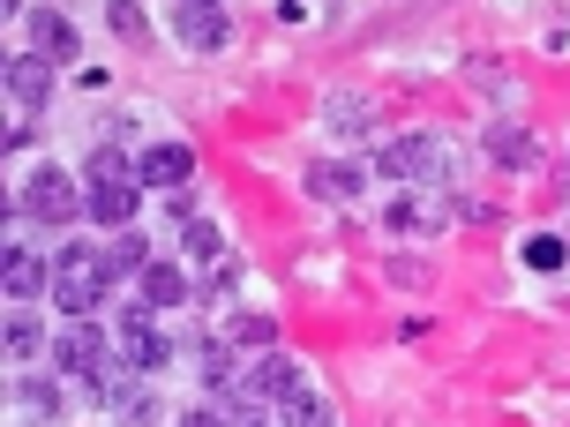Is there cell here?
<instances>
[{
	"label": "cell",
	"mask_w": 570,
	"mask_h": 427,
	"mask_svg": "<svg viewBox=\"0 0 570 427\" xmlns=\"http://www.w3.org/2000/svg\"><path fill=\"white\" fill-rule=\"evenodd\" d=\"M106 248H83V240H68L60 248V262H53V300H60V315L68 322H90V315L106 308Z\"/></svg>",
	"instance_id": "1"
},
{
	"label": "cell",
	"mask_w": 570,
	"mask_h": 427,
	"mask_svg": "<svg viewBox=\"0 0 570 427\" xmlns=\"http://www.w3.org/2000/svg\"><path fill=\"white\" fill-rule=\"evenodd\" d=\"M16 210H23L30 226H76V218L90 210V196H76V180H68L60 166H38V172L23 180V196H16Z\"/></svg>",
	"instance_id": "2"
},
{
	"label": "cell",
	"mask_w": 570,
	"mask_h": 427,
	"mask_svg": "<svg viewBox=\"0 0 570 427\" xmlns=\"http://www.w3.org/2000/svg\"><path fill=\"white\" fill-rule=\"evenodd\" d=\"M53 368L83 375V383H106V375H114V338H106L98 322H60L53 330Z\"/></svg>",
	"instance_id": "3"
},
{
	"label": "cell",
	"mask_w": 570,
	"mask_h": 427,
	"mask_svg": "<svg viewBox=\"0 0 570 427\" xmlns=\"http://www.w3.org/2000/svg\"><path fill=\"white\" fill-rule=\"evenodd\" d=\"M173 38H180L188 53H218V46L233 38V16L210 8V0H180V8H173Z\"/></svg>",
	"instance_id": "4"
},
{
	"label": "cell",
	"mask_w": 570,
	"mask_h": 427,
	"mask_svg": "<svg viewBox=\"0 0 570 427\" xmlns=\"http://www.w3.org/2000/svg\"><path fill=\"white\" fill-rule=\"evenodd\" d=\"M136 180L142 188H166V196H188V180H196V150L188 142H150L136 158Z\"/></svg>",
	"instance_id": "5"
},
{
	"label": "cell",
	"mask_w": 570,
	"mask_h": 427,
	"mask_svg": "<svg viewBox=\"0 0 570 427\" xmlns=\"http://www.w3.org/2000/svg\"><path fill=\"white\" fill-rule=\"evenodd\" d=\"M481 150L503 172H541V136H533V128H518V120H488V128H481Z\"/></svg>",
	"instance_id": "6"
},
{
	"label": "cell",
	"mask_w": 570,
	"mask_h": 427,
	"mask_svg": "<svg viewBox=\"0 0 570 427\" xmlns=\"http://www.w3.org/2000/svg\"><path fill=\"white\" fill-rule=\"evenodd\" d=\"M136 202H142V180H90V226H114V232H128L136 226Z\"/></svg>",
	"instance_id": "7"
},
{
	"label": "cell",
	"mask_w": 570,
	"mask_h": 427,
	"mask_svg": "<svg viewBox=\"0 0 570 427\" xmlns=\"http://www.w3.org/2000/svg\"><path fill=\"white\" fill-rule=\"evenodd\" d=\"M301 180H308L315 202H361V188H368V166H353V158H323V166H308Z\"/></svg>",
	"instance_id": "8"
},
{
	"label": "cell",
	"mask_w": 570,
	"mask_h": 427,
	"mask_svg": "<svg viewBox=\"0 0 570 427\" xmlns=\"http://www.w3.org/2000/svg\"><path fill=\"white\" fill-rule=\"evenodd\" d=\"M435 158H443V142H435V136H399L375 166L391 172V180H435V172H443Z\"/></svg>",
	"instance_id": "9"
},
{
	"label": "cell",
	"mask_w": 570,
	"mask_h": 427,
	"mask_svg": "<svg viewBox=\"0 0 570 427\" xmlns=\"http://www.w3.org/2000/svg\"><path fill=\"white\" fill-rule=\"evenodd\" d=\"M30 53L68 68V60H76V23H68L60 8H30Z\"/></svg>",
	"instance_id": "10"
},
{
	"label": "cell",
	"mask_w": 570,
	"mask_h": 427,
	"mask_svg": "<svg viewBox=\"0 0 570 427\" xmlns=\"http://www.w3.org/2000/svg\"><path fill=\"white\" fill-rule=\"evenodd\" d=\"M8 98H16L23 113H38V106L53 98V60H38V53H16V60H8Z\"/></svg>",
	"instance_id": "11"
},
{
	"label": "cell",
	"mask_w": 570,
	"mask_h": 427,
	"mask_svg": "<svg viewBox=\"0 0 570 427\" xmlns=\"http://www.w3.org/2000/svg\"><path fill=\"white\" fill-rule=\"evenodd\" d=\"M142 270H150V240H142L136 226H128V232H114V240H106V278H114V285H128V278H142Z\"/></svg>",
	"instance_id": "12"
},
{
	"label": "cell",
	"mask_w": 570,
	"mask_h": 427,
	"mask_svg": "<svg viewBox=\"0 0 570 427\" xmlns=\"http://www.w3.org/2000/svg\"><path fill=\"white\" fill-rule=\"evenodd\" d=\"M38 292H53V270L30 248H8V300H38Z\"/></svg>",
	"instance_id": "13"
},
{
	"label": "cell",
	"mask_w": 570,
	"mask_h": 427,
	"mask_svg": "<svg viewBox=\"0 0 570 427\" xmlns=\"http://www.w3.org/2000/svg\"><path fill=\"white\" fill-rule=\"evenodd\" d=\"M188 292H196V285H188L180 262H150V270H142V300H150V308H180Z\"/></svg>",
	"instance_id": "14"
},
{
	"label": "cell",
	"mask_w": 570,
	"mask_h": 427,
	"mask_svg": "<svg viewBox=\"0 0 570 427\" xmlns=\"http://www.w3.org/2000/svg\"><path fill=\"white\" fill-rule=\"evenodd\" d=\"M323 120H331L338 136H368V128H375V106H368V98H353V90H331Z\"/></svg>",
	"instance_id": "15"
},
{
	"label": "cell",
	"mask_w": 570,
	"mask_h": 427,
	"mask_svg": "<svg viewBox=\"0 0 570 427\" xmlns=\"http://www.w3.org/2000/svg\"><path fill=\"white\" fill-rule=\"evenodd\" d=\"M16 405H23L30 420H60V375H23L16 383Z\"/></svg>",
	"instance_id": "16"
},
{
	"label": "cell",
	"mask_w": 570,
	"mask_h": 427,
	"mask_svg": "<svg viewBox=\"0 0 570 427\" xmlns=\"http://www.w3.org/2000/svg\"><path fill=\"white\" fill-rule=\"evenodd\" d=\"M226 345L233 352H271V345H278V322H271V315H233Z\"/></svg>",
	"instance_id": "17"
},
{
	"label": "cell",
	"mask_w": 570,
	"mask_h": 427,
	"mask_svg": "<svg viewBox=\"0 0 570 427\" xmlns=\"http://www.w3.org/2000/svg\"><path fill=\"white\" fill-rule=\"evenodd\" d=\"M180 248L196 262H226V232L210 226V218H188V226H180Z\"/></svg>",
	"instance_id": "18"
},
{
	"label": "cell",
	"mask_w": 570,
	"mask_h": 427,
	"mask_svg": "<svg viewBox=\"0 0 570 427\" xmlns=\"http://www.w3.org/2000/svg\"><path fill=\"white\" fill-rule=\"evenodd\" d=\"M278 427H338V413L315 398V390H301L293 405H278Z\"/></svg>",
	"instance_id": "19"
},
{
	"label": "cell",
	"mask_w": 570,
	"mask_h": 427,
	"mask_svg": "<svg viewBox=\"0 0 570 427\" xmlns=\"http://www.w3.org/2000/svg\"><path fill=\"white\" fill-rule=\"evenodd\" d=\"M8 352H16V360H38V352H46V330H38L30 315H8Z\"/></svg>",
	"instance_id": "20"
},
{
	"label": "cell",
	"mask_w": 570,
	"mask_h": 427,
	"mask_svg": "<svg viewBox=\"0 0 570 427\" xmlns=\"http://www.w3.org/2000/svg\"><path fill=\"white\" fill-rule=\"evenodd\" d=\"M83 180H136V166L120 158L114 142H98V150H90V166H83Z\"/></svg>",
	"instance_id": "21"
},
{
	"label": "cell",
	"mask_w": 570,
	"mask_h": 427,
	"mask_svg": "<svg viewBox=\"0 0 570 427\" xmlns=\"http://www.w3.org/2000/svg\"><path fill=\"white\" fill-rule=\"evenodd\" d=\"M142 338H158L150 330V300H120V345H142Z\"/></svg>",
	"instance_id": "22"
},
{
	"label": "cell",
	"mask_w": 570,
	"mask_h": 427,
	"mask_svg": "<svg viewBox=\"0 0 570 427\" xmlns=\"http://www.w3.org/2000/svg\"><path fill=\"white\" fill-rule=\"evenodd\" d=\"M383 226H391V232H421L428 226V202L421 196H399L391 210H383Z\"/></svg>",
	"instance_id": "23"
},
{
	"label": "cell",
	"mask_w": 570,
	"mask_h": 427,
	"mask_svg": "<svg viewBox=\"0 0 570 427\" xmlns=\"http://www.w3.org/2000/svg\"><path fill=\"white\" fill-rule=\"evenodd\" d=\"M563 256H570V248L556 240V232H533V240H525V270H556Z\"/></svg>",
	"instance_id": "24"
},
{
	"label": "cell",
	"mask_w": 570,
	"mask_h": 427,
	"mask_svg": "<svg viewBox=\"0 0 570 427\" xmlns=\"http://www.w3.org/2000/svg\"><path fill=\"white\" fill-rule=\"evenodd\" d=\"M391 285H405V292H421V285H435V262H413V256H391Z\"/></svg>",
	"instance_id": "25"
},
{
	"label": "cell",
	"mask_w": 570,
	"mask_h": 427,
	"mask_svg": "<svg viewBox=\"0 0 570 427\" xmlns=\"http://www.w3.org/2000/svg\"><path fill=\"white\" fill-rule=\"evenodd\" d=\"M106 23H114V38H142V30H150V16H142V8H128V0H114V8H106Z\"/></svg>",
	"instance_id": "26"
},
{
	"label": "cell",
	"mask_w": 570,
	"mask_h": 427,
	"mask_svg": "<svg viewBox=\"0 0 570 427\" xmlns=\"http://www.w3.org/2000/svg\"><path fill=\"white\" fill-rule=\"evenodd\" d=\"M180 427H226V413H210V405H188V413H180Z\"/></svg>",
	"instance_id": "27"
}]
</instances>
